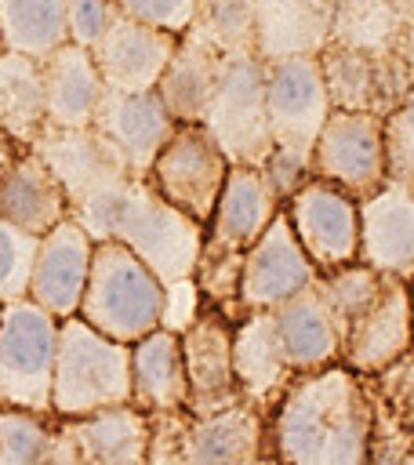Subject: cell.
<instances>
[{"mask_svg":"<svg viewBox=\"0 0 414 465\" xmlns=\"http://www.w3.org/2000/svg\"><path fill=\"white\" fill-rule=\"evenodd\" d=\"M178 47V33L156 29L149 22L109 11L102 33L91 44L94 65L113 91H149L160 84L171 54Z\"/></svg>","mask_w":414,"mask_h":465,"instance_id":"obj_14","label":"cell"},{"mask_svg":"<svg viewBox=\"0 0 414 465\" xmlns=\"http://www.w3.org/2000/svg\"><path fill=\"white\" fill-rule=\"evenodd\" d=\"M385 127V167L389 178L414 185V84L396 109L381 116Z\"/></svg>","mask_w":414,"mask_h":465,"instance_id":"obj_35","label":"cell"},{"mask_svg":"<svg viewBox=\"0 0 414 465\" xmlns=\"http://www.w3.org/2000/svg\"><path fill=\"white\" fill-rule=\"evenodd\" d=\"M58 316L33 298L4 302L0 309V407L51 414Z\"/></svg>","mask_w":414,"mask_h":465,"instance_id":"obj_7","label":"cell"},{"mask_svg":"<svg viewBox=\"0 0 414 465\" xmlns=\"http://www.w3.org/2000/svg\"><path fill=\"white\" fill-rule=\"evenodd\" d=\"M105 94V80L87 44L65 40L44 54V98L51 127H87Z\"/></svg>","mask_w":414,"mask_h":465,"instance_id":"obj_26","label":"cell"},{"mask_svg":"<svg viewBox=\"0 0 414 465\" xmlns=\"http://www.w3.org/2000/svg\"><path fill=\"white\" fill-rule=\"evenodd\" d=\"M33 149L44 156V163L62 182V189L69 196V214L94 193H102L113 182L131 174L120 149L94 124H87V127H51L47 124L36 134Z\"/></svg>","mask_w":414,"mask_h":465,"instance_id":"obj_16","label":"cell"},{"mask_svg":"<svg viewBox=\"0 0 414 465\" xmlns=\"http://www.w3.org/2000/svg\"><path fill=\"white\" fill-rule=\"evenodd\" d=\"M360 214V262L378 272L414 280V185L385 178L381 189L356 200Z\"/></svg>","mask_w":414,"mask_h":465,"instance_id":"obj_17","label":"cell"},{"mask_svg":"<svg viewBox=\"0 0 414 465\" xmlns=\"http://www.w3.org/2000/svg\"><path fill=\"white\" fill-rule=\"evenodd\" d=\"M149 414V461L192 465H251L265 461V411L236 400L214 414L145 411Z\"/></svg>","mask_w":414,"mask_h":465,"instance_id":"obj_6","label":"cell"},{"mask_svg":"<svg viewBox=\"0 0 414 465\" xmlns=\"http://www.w3.org/2000/svg\"><path fill=\"white\" fill-rule=\"evenodd\" d=\"M196 7H200V0H113V11L138 18V22H149L156 29L178 33V36L196 18Z\"/></svg>","mask_w":414,"mask_h":465,"instance_id":"obj_36","label":"cell"},{"mask_svg":"<svg viewBox=\"0 0 414 465\" xmlns=\"http://www.w3.org/2000/svg\"><path fill=\"white\" fill-rule=\"evenodd\" d=\"M123 156L127 171L134 178H145L156 153L163 149V142L174 134L178 120L171 116V109L163 105L160 91H113L105 87L98 113L91 120Z\"/></svg>","mask_w":414,"mask_h":465,"instance_id":"obj_18","label":"cell"},{"mask_svg":"<svg viewBox=\"0 0 414 465\" xmlns=\"http://www.w3.org/2000/svg\"><path fill=\"white\" fill-rule=\"evenodd\" d=\"M363 385L374 403L367 461H414V345Z\"/></svg>","mask_w":414,"mask_h":465,"instance_id":"obj_24","label":"cell"},{"mask_svg":"<svg viewBox=\"0 0 414 465\" xmlns=\"http://www.w3.org/2000/svg\"><path fill=\"white\" fill-rule=\"evenodd\" d=\"M73 218L91 232V240L127 243L163 283L189 280L203 247V225L167 203L149 178L134 174L73 207Z\"/></svg>","mask_w":414,"mask_h":465,"instance_id":"obj_2","label":"cell"},{"mask_svg":"<svg viewBox=\"0 0 414 465\" xmlns=\"http://www.w3.org/2000/svg\"><path fill=\"white\" fill-rule=\"evenodd\" d=\"M214 65H218V47L200 29L189 25L178 36V47H174V54H171V62L156 84L163 105L171 109V116L178 124H200L203 120Z\"/></svg>","mask_w":414,"mask_h":465,"instance_id":"obj_29","label":"cell"},{"mask_svg":"<svg viewBox=\"0 0 414 465\" xmlns=\"http://www.w3.org/2000/svg\"><path fill=\"white\" fill-rule=\"evenodd\" d=\"M178 338H182V363L189 381V400H185L189 414L203 418L243 400L232 371V320L222 309L203 302Z\"/></svg>","mask_w":414,"mask_h":465,"instance_id":"obj_13","label":"cell"},{"mask_svg":"<svg viewBox=\"0 0 414 465\" xmlns=\"http://www.w3.org/2000/svg\"><path fill=\"white\" fill-rule=\"evenodd\" d=\"M40 461H76L58 418L25 407H0V465Z\"/></svg>","mask_w":414,"mask_h":465,"instance_id":"obj_31","label":"cell"},{"mask_svg":"<svg viewBox=\"0 0 414 465\" xmlns=\"http://www.w3.org/2000/svg\"><path fill=\"white\" fill-rule=\"evenodd\" d=\"M73 458L94 465H138L149 461V414L138 403H109L91 414L58 418Z\"/></svg>","mask_w":414,"mask_h":465,"instance_id":"obj_21","label":"cell"},{"mask_svg":"<svg viewBox=\"0 0 414 465\" xmlns=\"http://www.w3.org/2000/svg\"><path fill=\"white\" fill-rule=\"evenodd\" d=\"M334 4H338V7H345V4H360V0H334Z\"/></svg>","mask_w":414,"mask_h":465,"instance_id":"obj_41","label":"cell"},{"mask_svg":"<svg viewBox=\"0 0 414 465\" xmlns=\"http://www.w3.org/2000/svg\"><path fill=\"white\" fill-rule=\"evenodd\" d=\"M410 309H414V280H410Z\"/></svg>","mask_w":414,"mask_h":465,"instance_id":"obj_42","label":"cell"},{"mask_svg":"<svg viewBox=\"0 0 414 465\" xmlns=\"http://www.w3.org/2000/svg\"><path fill=\"white\" fill-rule=\"evenodd\" d=\"M163 280L120 240H94L91 272L80 298V312L94 331L116 341H138L160 327Z\"/></svg>","mask_w":414,"mask_h":465,"instance_id":"obj_5","label":"cell"},{"mask_svg":"<svg viewBox=\"0 0 414 465\" xmlns=\"http://www.w3.org/2000/svg\"><path fill=\"white\" fill-rule=\"evenodd\" d=\"M69 40L65 0H0V44L44 58Z\"/></svg>","mask_w":414,"mask_h":465,"instance_id":"obj_32","label":"cell"},{"mask_svg":"<svg viewBox=\"0 0 414 465\" xmlns=\"http://www.w3.org/2000/svg\"><path fill=\"white\" fill-rule=\"evenodd\" d=\"M320 276L305 247L298 243V232L280 207L276 218L265 225V232L243 251V276L236 294V320L254 309H276L301 287H309Z\"/></svg>","mask_w":414,"mask_h":465,"instance_id":"obj_11","label":"cell"},{"mask_svg":"<svg viewBox=\"0 0 414 465\" xmlns=\"http://www.w3.org/2000/svg\"><path fill=\"white\" fill-rule=\"evenodd\" d=\"M113 11V0H65V18H69V40L76 44H94L102 33L105 18Z\"/></svg>","mask_w":414,"mask_h":465,"instance_id":"obj_38","label":"cell"},{"mask_svg":"<svg viewBox=\"0 0 414 465\" xmlns=\"http://www.w3.org/2000/svg\"><path fill=\"white\" fill-rule=\"evenodd\" d=\"M91 251H94L91 232L73 214L62 218L54 229L40 236L25 298H33L40 309H47L58 320L76 316L91 272Z\"/></svg>","mask_w":414,"mask_h":465,"instance_id":"obj_19","label":"cell"},{"mask_svg":"<svg viewBox=\"0 0 414 465\" xmlns=\"http://www.w3.org/2000/svg\"><path fill=\"white\" fill-rule=\"evenodd\" d=\"M229 167L232 160L203 124H178L174 134L156 153L145 178L167 203H174L207 229Z\"/></svg>","mask_w":414,"mask_h":465,"instance_id":"obj_8","label":"cell"},{"mask_svg":"<svg viewBox=\"0 0 414 465\" xmlns=\"http://www.w3.org/2000/svg\"><path fill=\"white\" fill-rule=\"evenodd\" d=\"M109 403H131V345L94 331L84 316L58 320L51 414L76 418Z\"/></svg>","mask_w":414,"mask_h":465,"instance_id":"obj_4","label":"cell"},{"mask_svg":"<svg viewBox=\"0 0 414 465\" xmlns=\"http://www.w3.org/2000/svg\"><path fill=\"white\" fill-rule=\"evenodd\" d=\"M254 18L258 54L291 58V54H320L334 36L338 4L334 0H247Z\"/></svg>","mask_w":414,"mask_h":465,"instance_id":"obj_23","label":"cell"},{"mask_svg":"<svg viewBox=\"0 0 414 465\" xmlns=\"http://www.w3.org/2000/svg\"><path fill=\"white\" fill-rule=\"evenodd\" d=\"M389 18H392V36L389 47L403 58V65L414 76V0H385Z\"/></svg>","mask_w":414,"mask_h":465,"instance_id":"obj_39","label":"cell"},{"mask_svg":"<svg viewBox=\"0 0 414 465\" xmlns=\"http://www.w3.org/2000/svg\"><path fill=\"white\" fill-rule=\"evenodd\" d=\"M0 51H4V44H0Z\"/></svg>","mask_w":414,"mask_h":465,"instance_id":"obj_44","label":"cell"},{"mask_svg":"<svg viewBox=\"0 0 414 465\" xmlns=\"http://www.w3.org/2000/svg\"><path fill=\"white\" fill-rule=\"evenodd\" d=\"M320 69L327 80L330 105L367 109L385 116L403 102L414 76L389 44H363L349 36H330L320 51Z\"/></svg>","mask_w":414,"mask_h":465,"instance_id":"obj_9","label":"cell"},{"mask_svg":"<svg viewBox=\"0 0 414 465\" xmlns=\"http://www.w3.org/2000/svg\"><path fill=\"white\" fill-rule=\"evenodd\" d=\"M283 207V200L276 196V189L269 185L265 171L254 163H232L222 185V196L211 211V222L203 229L207 240L222 243V247H236L247 251L265 225L276 218V211Z\"/></svg>","mask_w":414,"mask_h":465,"instance_id":"obj_25","label":"cell"},{"mask_svg":"<svg viewBox=\"0 0 414 465\" xmlns=\"http://www.w3.org/2000/svg\"><path fill=\"white\" fill-rule=\"evenodd\" d=\"M312 178L338 185L352 200H363L381 189L389 178L381 116L367 109L334 105L312 145Z\"/></svg>","mask_w":414,"mask_h":465,"instance_id":"obj_10","label":"cell"},{"mask_svg":"<svg viewBox=\"0 0 414 465\" xmlns=\"http://www.w3.org/2000/svg\"><path fill=\"white\" fill-rule=\"evenodd\" d=\"M0 309H4V302H0Z\"/></svg>","mask_w":414,"mask_h":465,"instance_id":"obj_43","label":"cell"},{"mask_svg":"<svg viewBox=\"0 0 414 465\" xmlns=\"http://www.w3.org/2000/svg\"><path fill=\"white\" fill-rule=\"evenodd\" d=\"M0 127L18 145H33L47 127L44 58L11 47L0 51Z\"/></svg>","mask_w":414,"mask_h":465,"instance_id":"obj_30","label":"cell"},{"mask_svg":"<svg viewBox=\"0 0 414 465\" xmlns=\"http://www.w3.org/2000/svg\"><path fill=\"white\" fill-rule=\"evenodd\" d=\"M240 276H243V251L222 247V243L203 236V247H200V258H196V269H192V283H196L200 298L207 305L222 309L232 323H236Z\"/></svg>","mask_w":414,"mask_h":465,"instance_id":"obj_33","label":"cell"},{"mask_svg":"<svg viewBox=\"0 0 414 465\" xmlns=\"http://www.w3.org/2000/svg\"><path fill=\"white\" fill-rule=\"evenodd\" d=\"M36 247H40V236L0 218V302H18L29 294Z\"/></svg>","mask_w":414,"mask_h":465,"instance_id":"obj_34","label":"cell"},{"mask_svg":"<svg viewBox=\"0 0 414 465\" xmlns=\"http://www.w3.org/2000/svg\"><path fill=\"white\" fill-rule=\"evenodd\" d=\"M18 149H22V145H18V142H15V138H11V134L0 127V167H4V163H7V160L18 153Z\"/></svg>","mask_w":414,"mask_h":465,"instance_id":"obj_40","label":"cell"},{"mask_svg":"<svg viewBox=\"0 0 414 465\" xmlns=\"http://www.w3.org/2000/svg\"><path fill=\"white\" fill-rule=\"evenodd\" d=\"M189 381L178 331L156 327L131 341V403L142 411H185Z\"/></svg>","mask_w":414,"mask_h":465,"instance_id":"obj_28","label":"cell"},{"mask_svg":"<svg viewBox=\"0 0 414 465\" xmlns=\"http://www.w3.org/2000/svg\"><path fill=\"white\" fill-rule=\"evenodd\" d=\"M374 403L345 363L298 371L265 414V458L291 465H363L370 458Z\"/></svg>","mask_w":414,"mask_h":465,"instance_id":"obj_1","label":"cell"},{"mask_svg":"<svg viewBox=\"0 0 414 465\" xmlns=\"http://www.w3.org/2000/svg\"><path fill=\"white\" fill-rule=\"evenodd\" d=\"M0 218L33 236H44L62 218H69L65 189L33 145H22L0 167Z\"/></svg>","mask_w":414,"mask_h":465,"instance_id":"obj_22","label":"cell"},{"mask_svg":"<svg viewBox=\"0 0 414 465\" xmlns=\"http://www.w3.org/2000/svg\"><path fill=\"white\" fill-rule=\"evenodd\" d=\"M200 305H203V298H200L192 276H189V280H178V283H163V312H160V327L182 334V327H189V320L200 312Z\"/></svg>","mask_w":414,"mask_h":465,"instance_id":"obj_37","label":"cell"},{"mask_svg":"<svg viewBox=\"0 0 414 465\" xmlns=\"http://www.w3.org/2000/svg\"><path fill=\"white\" fill-rule=\"evenodd\" d=\"M272 316H276V331H280V341L287 349L294 374L341 363V334H338V323L323 298L320 280H312L309 287L280 302Z\"/></svg>","mask_w":414,"mask_h":465,"instance_id":"obj_27","label":"cell"},{"mask_svg":"<svg viewBox=\"0 0 414 465\" xmlns=\"http://www.w3.org/2000/svg\"><path fill=\"white\" fill-rule=\"evenodd\" d=\"M232 371H236V385L243 400L258 403L269 414L272 403L283 396L287 381L294 378L272 309L243 312L232 323Z\"/></svg>","mask_w":414,"mask_h":465,"instance_id":"obj_20","label":"cell"},{"mask_svg":"<svg viewBox=\"0 0 414 465\" xmlns=\"http://www.w3.org/2000/svg\"><path fill=\"white\" fill-rule=\"evenodd\" d=\"M327 80L320 54H291L265 62V178L280 200H287L301 182L312 178V145L330 113Z\"/></svg>","mask_w":414,"mask_h":465,"instance_id":"obj_3","label":"cell"},{"mask_svg":"<svg viewBox=\"0 0 414 465\" xmlns=\"http://www.w3.org/2000/svg\"><path fill=\"white\" fill-rule=\"evenodd\" d=\"M283 211L298 232V243L305 247V254L320 272L356 262L360 214L349 193H341L323 178H309L283 200Z\"/></svg>","mask_w":414,"mask_h":465,"instance_id":"obj_12","label":"cell"},{"mask_svg":"<svg viewBox=\"0 0 414 465\" xmlns=\"http://www.w3.org/2000/svg\"><path fill=\"white\" fill-rule=\"evenodd\" d=\"M410 345H414L410 283L385 272L374 302L341 334V363L352 367L356 374H378L392 360H399Z\"/></svg>","mask_w":414,"mask_h":465,"instance_id":"obj_15","label":"cell"}]
</instances>
